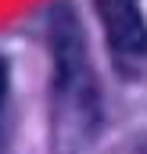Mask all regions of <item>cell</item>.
I'll return each mask as SVG.
<instances>
[{"mask_svg":"<svg viewBox=\"0 0 147 154\" xmlns=\"http://www.w3.org/2000/svg\"><path fill=\"white\" fill-rule=\"evenodd\" d=\"M54 79H50V143L54 154H83L101 125V93L86 54V36L72 7H58L47 22Z\"/></svg>","mask_w":147,"mask_h":154,"instance_id":"cell-1","label":"cell"},{"mask_svg":"<svg viewBox=\"0 0 147 154\" xmlns=\"http://www.w3.org/2000/svg\"><path fill=\"white\" fill-rule=\"evenodd\" d=\"M104 43L122 75H140L147 65V18L140 0H93Z\"/></svg>","mask_w":147,"mask_h":154,"instance_id":"cell-2","label":"cell"},{"mask_svg":"<svg viewBox=\"0 0 147 154\" xmlns=\"http://www.w3.org/2000/svg\"><path fill=\"white\" fill-rule=\"evenodd\" d=\"M4 97H7V61L0 57V104H4Z\"/></svg>","mask_w":147,"mask_h":154,"instance_id":"cell-3","label":"cell"}]
</instances>
